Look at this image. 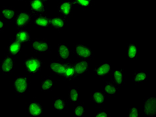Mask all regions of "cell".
<instances>
[{
	"label": "cell",
	"instance_id": "8fae6325",
	"mask_svg": "<svg viewBox=\"0 0 156 117\" xmlns=\"http://www.w3.org/2000/svg\"><path fill=\"white\" fill-rule=\"evenodd\" d=\"M26 112L30 116L39 117L44 114V109L41 104L39 103V102H31L28 104Z\"/></svg>",
	"mask_w": 156,
	"mask_h": 117
},
{
	"label": "cell",
	"instance_id": "603a6c76",
	"mask_svg": "<svg viewBox=\"0 0 156 117\" xmlns=\"http://www.w3.org/2000/svg\"><path fill=\"white\" fill-rule=\"evenodd\" d=\"M148 79V74L145 71H136L132 74V81L136 84L144 82Z\"/></svg>",
	"mask_w": 156,
	"mask_h": 117
},
{
	"label": "cell",
	"instance_id": "6da1fadb",
	"mask_svg": "<svg viewBox=\"0 0 156 117\" xmlns=\"http://www.w3.org/2000/svg\"><path fill=\"white\" fill-rule=\"evenodd\" d=\"M23 64L28 75L34 76L40 72L43 61L36 56H31L24 60Z\"/></svg>",
	"mask_w": 156,
	"mask_h": 117
},
{
	"label": "cell",
	"instance_id": "d6a6232c",
	"mask_svg": "<svg viewBox=\"0 0 156 117\" xmlns=\"http://www.w3.org/2000/svg\"><path fill=\"white\" fill-rule=\"evenodd\" d=\"M3 28H4V23H3V21L0 19V31H3Z\"/></svg>",
	"mask_w": 156,
	"mask_h": 117
},
{
	"label": "cell",
	"instance_id": "5bb4252c",
	"mask_svg": "<svg viewBox=\"0 0 156 117\" xmlns=\"http://www.w3.org/2000/svg\"><path fill=\"white\" fill-rule=\"evenodd\" d=\"M65 68L66 63L58 61H51L49 64V68L51 71L52 73L60 77H63Z\"/></svg>",
	"mask_w": 156,
	"mask_h": 117
},
{
	"label": "cell",
	"instance_id": "4dcf8cb0",
	"mask_svg": "<svg viewBox=\"0 0 156 117\" xmlns=\"http://www.w3.org/2000/svg\"><path fill=\"white\" fill-rule=\"evenodd\" d=\"M127 116L128 117H138L140 116V112L136 107H132L129 109Z\"/></svg>",
	"mask_w": 156,
	"mask_h": 117
},
{
	"label": "cell",
	"instance_id": "4fadbf2b",
	"mask_svg": "<svg viewBox=\"0 0 156 117\" xmlns=\"http://www.w3.org/2000/svg\"><path fill=\"white\" fill-rule=\"evenodd\" d=\"M22 49V44L16 39H13L10 42L8 48H7V51L8 52V54L12 56L13 57H17L20 55Z\"/></svg>",
	"mask_w": 156,
	"mask_h": 117
},
{
	"label": "cell",
	"instance_id": "d6986e66",
	"mask_svg": "<svg viewBox=\"0 0 156 117\" xmlns=\"http://www.w3.org/2000/svg\"><path fill=\"white\" fill-rule=\"evenodd\" d=\"M0 16L5 20L11 21L16 17V11L12 7H3L0 9Z\"/></svg>",
	"mask_w": 156,
	"mask_h": 117
},
{
	"label": "cell",
	"instance_id": "8992f818",
	"mask_svg": "<svg viewBox=\"0 0 156 117\" xmlns=\"http://www.w3.org/2000/svg\"><path fill=\"white\" fill-rule=\"evenodd\" d=\"M31 50L38 53H50L51 49L48 42L44 40H35L31 43Z\"/></svg>",
	"mask_w": 156,
	"mask_h": 117
},
{
	"label": "cell",
	"instance_id": "4316f807",
	"mask_svg": "<svg viewBox=\"0 0 156 117\" xmlns=\"http://www.w3.org/2000/svg\"><path fill=\"white\" fill-rule=\"evenodd\" d=\"M127 57L131 60H135L137 58V46L135 44H130L127 46Z\"/></svg>",
	"mask_w": 156,
	"mask_h": 117
},
{
	"label": "cell",
	"instance_id": "cb8c5ba5",
	"mask_svg": "<svg viewBox=\"0 0 156 117\" xmlns=\"http://www.w3.org/2000/svg\"><path fill=\"white\" fill-rule=\"evenodd\" d=\"M67 108V102L62 98H56L53 102V109L58 112L66 111Z\"/></svg>",
	"mask_w": 156,
	"mask_h": 117
},
{
	"label": "cell",
	"instance_id": "ffe728a7",
	"mask_svg": "<svg viewBox=\"0 0 156 117\" xmlns=\"http://www.w3.org/2000/svg\"><path fill=\"white\" fill-rule=\"evenodd\" d=\"M90 100L98 106H102L105 103V94L101 90L95 91L91 94Z\"/></svg>",
	"mask_w": 156,
	"mask_h": 117
},
{
	"label": "cell",
	"instance_id": "9a60e30c",
	"mask_svg": "<svg viewBox=\"0 0 156 117\" xmlns=\"http://www.w3.org/2000/svg\"><path fill=\"white\" fill-rule=\"evenodd\" d=\"M72 55V51L67 45L65 44H59L58 46V56L62 61L68 60Z\"/></svg>",
	"mask_w": 156,
	"mask_h": 117
},
{
	"label": "cell",
	"instance_id": "52a82bcc",
	"mask_svg": "<svg viewBox=\"0 0 156 117\" xmlns=\"http://www.w3.org/2000/svg\"><path fill=\"white\" fill-rule=\"evenodd\" d=\"M14 70V58L12 56L7 54L0 63V71L3 74H11Z\"/></svg>",
	"mask_w": 156,
	"mask_h": 117
},
{
	"label": "cell",
	"instance_id": "1f68e13d",
	"mask_svg": "<svg viewBox=\"0 0 156 117\" xmlns=\"http://www.w3.org/2000/svg\"><path fill=\"white\" fill-rule=\"evenodd\" d=\"M95 117H109L111 115H109L108 112H106L104 110H101L95 115Z\"/></svg>",
	"mask_w": 156,
	"mask_h": 117
},
{
	"label": "cell",
	"instance_id": "83f0119b",
	"mask_svg": "<svg viewBox=\"0 0 156 117\" xmlns=\"http://www.w3.org/2000/svg\"><path fill=\"white\" fill-rule=\"evenodd\" d=\"M79 99V91L76 88L69 89V101L72 103H77Z\"/></svg>",
	"mask_w": 156,
	"mask_h": 117
},
{
	"label": "cell",
	"instance_id": "ac0fdd59",
	"mask_svg": "<svg viewBox=\"0 0 156 117\" xmlns=\"http://www.w3.org/2000/svg\"><path fill=\"white\" fill-rule=\"evenodd\" d=\"M31 35L29 33V31L24 29V28L17 30L15 36L16 40L19 41L22 44L30 42L31 41Z\"/></svg>",
	"mask_w": 156,
	"mask_h": 117
},
{
	"label": "cell",
	"instance_id": "7a4b0ae2",
	"mask_svg": "<svg viewBox=\"0 0 156 117\" xmlns=\"http://www.w3.org/2000/svg\"><path fill=\"white\" fill-rule=\"evenodd\" d=\"M29 77L27 76H17L14 80L13 88L17 95L24 94L29 89Z\"/></svg>",
	"mask_w": 156,
	"mask_h": 117
},
{
	"label": "cell",
	"instance_id": "ba28073f",
	"mask_svg": "<svg viewBox=\"0 0 156 117\" xmlns=\"http://www.w3.org/2000/svg\"><path fill=\"white\" fill-rule=\"evenodd\" d=\"M73 64L77 78L80 75H83V74H87L90 72V67L87 60L81 59L76 60V61L73 62Z\"/></svg>",
	"mask_w": 156,
	"mask_h": 117
},
{
	"label": "cell",
	"instance_id": "277c9868",
	"mask_svg": "<svg viewBox=\"0 0 156 117\" xmlns=\"http://www.w3.org/2000/svg\"><path fill=\"white\" fill-rule=\"evenodd\" d=\"M74 52L77 57L81 59H93L94 54L88 46L83 44H77L74 46Z\"/></svg>",
	"mask_w": 156,
	"mask_h": 117
},
{
	"label": "cell",
	"instance_id": "3957f363",
	"mask_svg": "<svg viewBox=\"0 0 156 117\" xmlns=\"http://www.w3.org/2000/svg\"><path fill=\"white\" fill-rule=\"evenodd\" d=\"M32 12H20L17 14L15 17V27L16 29L20 30L26 27L31 22V19L34 17Z\"/></svg>",
	"mask_w": 156,
	"mask_h": 117
},
{
	"label": "cell",
	"instance_id": "e0dca14e",
	"mask_svg": "<svg viewBox=\"0 0 156 117\" xmlns=\"http://www.w3.org/2000/svg\"><path fill=\"white\" fill-rule=\"evenodd\" d=\"M62 78L66 80H73L77 79L73 62H66V68Z\"/></svg>",
	"mask_w": 156,
	"mask_h": 117
},
{
	"label": "cell",
	"instance_id": "7c38bea8",
	"mask_svg": "<svg viewBox=\"0 0 156 117\" xmlns=\"http://www.w3.org/2000/svg\"><path fill=\"white\" fill-rule=\"evenodd\" d=\"M94 73L98 77H104L106 75L111 74L112 68L110 64L108 62H103L94 68Z\"/></svg>",
	"mask_w": 156,
	"mask_h": 117
},
{
	"label": "cell",
	"instance_id": "836d02e7",
	"mask_svg": "<svg viewBox=\"0 0 156 117\" xmlns=\"http://www.w3.org/2000/svg\"><path fill=\"white\" fill-rule=\"evenodd\" d=\"M44 1H45V2H46V1H48V0H44Z\"/></svg>",
	"mask_w": 156,
	"mask_h": 117
},
{
	"label": "cell",
	"instance_id": "30bf717a",
	"mask_svg": "<svg viewBox=\"0 0 156 117\" xmlns=\"http://www.w3.org/2000/svg\"><path fill=\"white\" fill-rule=\"evenodd\" d=\"M30 7L34 15H43L46 9L45 2L44 0H30Z\"/></svg>",
	"mask_w": 156,
	"mask_h": 117
},
{
	"label": "cell",
	"instance_id": "5b68a950",
	"mask_svg": "<svg viewBox=\"0 0 156 117\" xmlns=\"http://www.w3.org/2000/svg\"><path fill=\"white\" fill-rule=\"evenodd\" d=\"M156 112V99L155 97H149L145 100L143 104V115L154 116Z\"/></svg>",
	"mask_w": 156,
	"mask_h": 117
},
{
	"label": "cell",
	"instance_id": "f546056e",
	"mask_svg": "<svg viewBox=\"0 0 156 117\" xmlns=\"http://www.w3.org/2000/svg\"><path fill=\"white\" fill-rule=\"evenodd\" d=\"M85 114V108L83 104H78L73 108V115L78 117H83Z\"/></svg>",
	"mask_w": 156,
	"mask_h": 117
},
{
	"label": "cell",
	"instance_id": "9c48e42d",
	"mask_svg": "<svg viewBox=\"0 0 156 117\" xmlns=\"http://www.w3.org/2000/svg\"><path fill=\"white\" fill-rule=\"evenodd\" d=\"M74 5L73 1H63L58 5V12L67 18L72 15Z\"/></svg>",
	"mask_w": 156,
	"mask_h": 117
},
{
	"label": "cell",
	"instance_id": "2e32d148",
	"mask_svg": "<svg viewBox=\"0 0 156 117\" xmlns=\"http://www.w3.org/2000/svg\"><path fill=\"white\" fill-rule=\"evenodd\" d=\"M111 74L113 78V82L118 86H121L125 82V70L124 69L115 70L112 71Z\"/></svg>",
	"mask_w": 156,
	"mask_h": 117
},
{
	"label": "cell",
	"instance_id": "f1b7e54d",
	"mask_svg": "<svg viewBox=\"0 0 156 117\" xmlns=\"http://www.w3.org/2000/svg\"><path fill=\"white\" fill-rule=\"evenodd\" d=\"M94 0H73L75 5H80L81 8L87 9L92 4Z\"/></svg>",
	"mask_w": 156,
	"mask_h": 117
},
{
	"label": "cell",
	"instance_id": "44dd1931",
	"mask_svg": "<svg viewBox=\"0 0 156 117\" xmlns=\"http://www.w3.org/2000/svg\"><path fill=\"white\" fill-rule=\"evenodd\" d=\"M50 20V25L56 29H62L66 26L67 24V18L65 17H49Z\"/></svg>",
	"mask_w": 156,
	"mask_h": 117
},
{
	"label": "cell",
	"instance_id": "d4e9b609",
	"mask_svg": "<svg viewBox=\"0 0 156 117\" xmlns=\"http://www.w3.org/2000/svg\"><path fill=\"white\" fill-rule=\"evenodd\" d=\"M33 22L35 25L41 27H49L50 25V20L49 17L44 16L43 15H37L34 17Z\"/></svg>",
	"mask_w": 156,
	"mask_h": 117
},
{
	"label": "cell",
	"instance_id": "484cf974",
	"mask_svg": "<svg viewBox=\"0 0 156 117\" xmlns=\"http://www.w3.org/2000/svg\"><path fill=\"white\" fill-rule=\"evenodd\" d=\"M55 82H54L51 78L49 77H45L44 79L42 80L41 84V88L42 90L44 91H50L54 86Z\"/></svg>",
	"mask_w": 156,
	"mask_h": 117
},
{
	"label": "cell",
	"instance_id": "7402d4cb",
	"mask_svg": "<svg viewBox=\"0 0 156 117\" xmlns=\"http://www.w3.org/2000/svg\"><path fill=\"white\" fill-rule=\"evenodd\" d=\"M103 91H104V93L105 95L112 96V97L115 96L117 94V92H118V86L113 81H107L105 83Z\"/></svg>",
	"mask_w": 156,
	"mask_h": 117
}]
</instances>
